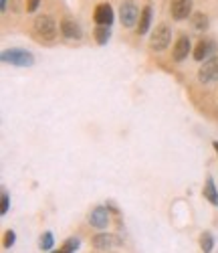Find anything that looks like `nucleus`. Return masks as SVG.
I'll return each instance as SVG.
<instances>
[{"label":"nucleus","mask_w":218,"mask_h":253,"mask_svg":"<svg viewBox=\"0 0 218 253\" xmlns=\"http://www.w3.org/2000/svg\"><path fill=\"white\" fill-rule=\"evenodd\" d=\"M2 63H10L14 67H33L35 65V55L25 49H6L0 55Z\"/></svg>","instance_id":"1"},{"label":"nucleus","mask_w":218,"mask_h":253,"mask_svg":"<svg viewBox=\"0 0 218 253\" xmlns=\"http://www.w3.org/2000/svg\"><path fill=\"white\" fill-rule=\"evenodd\" d=\"M35 33L42 39H55L57 37V23L53 20V16L49 14H42L35 18Z\"/></svg>","instance_id":"2"},{"label":"nucleus","mask_w":218,"mask_h":253,"mask_svg":"<svg viewBox=\"0 0 218 253\" xmlns=\"http://www.w3.org/2000/svg\"><path fill=\"white\" fill-rule=\"evenodd\" d=\"M170 39H172V29L164 23V25H160V27L154 31V35H151L149 47L154 49V51H164V49L170 45Z\"/></svg>","instance_id":"3"},{"label":"nucleus","mask_w":218,"mask_h":253,"mask_svg":"<svg viewBox=\"0 0 218 253\" xmlns=\"http://www.w3.org/2000/svg\"><path fill=\"white\" fill-rule=\"evenodd\" d=\"M198 81L200 83H214V81H218V55H214V57H210L204 65L200 67V71H198Z\"/></svg>","instance_id":"4"},{"label":"nucleus","mask_w":218,"mask_h":253,"mask_svg":"<svg viewBox=\"0 0 218 253\" xmlns=\"http://www.w3.org/2000/svg\"><path fill=\"white\" fill-rule=\"evenodd\" d=\"M138 16H140V10L136 6V2H132V0H125V2H121V8H119V18L123 27L132 29L136 23H138Z\"/></svg>","instance_id":"5"},{"label":"nucleus","mask_w":218,"mask_h":253,"mask_svg":"<svg viewBox=\"0 0 218 253\" xmlns=\"http://www.w3.org/2000/svg\"><path fill=\"white\" fill-rule=\"evenodd\" d=\"M212 55H216V43L212 39H202L198 45L194 49V59L196 61H204V59H210Z\"/></svg>","instance_id":"6"},{"label":"nucleus","mask_w":218,"mask_h":253,"mask_svg":"<svg viewBox=\"0 0 218 253\" xmlns=\"http://www.w3.org/2000/svg\"><path fill=\"white\" fill-rule=\"evenodd\" d=\"M89 225L95 229H107L109 225V211L105 207H95L89 213Z\"/></svg>","instance_id":"7"},{"label":"nucleus","mask_w":218,"mask_h":253,"mask_svg":"<svg viewBox=\"0 0 218 253\" xmlns=\"http://www.w3.org/2000/svg\"><path fill=\"white\" fill-rule=\"evenodd\" d=\"M61 33H63V37H67L71 41H79L83 37V31H81L79 23H75L73 18H63L61 20Z\"/></svg>","instance_id":"8"},{"label":"nucleus","mask_w":218,"mask_h":253,"mask_svg":"<svg viewBox=\"0 0 218 253\" xmlns=\"http://www.w3.org/2000/svg\"><path fill=\"white\" fill-rule=\"evenodd\" d=\"M170 12L176 20H184L188 18V14L192 12V0H172Z\"/></svg>","instance_id":"9"},{"label":"nucleus","mask_w":218,"mask_h":253,"mask_svg":"<svg viewBox=\"0 0 218 253\" xmlns=\"http://www.w3.org/2000/svg\"><path fill=\"white\" fill-rule=\"evenodd\" d=\"M93 18H95V23H97V25L111 27V23H113L115 14H113V8L109 6V4H99V6L95 8V14H93Z\"/></svg>","instance_id":"10"},{"label":"nucleus","mask_w":218,"mask_h":253,"mask_svg":"<svg viewBox=\"0 0 218 253\" xmlns=\"http://www.w3.org/2000/svg\"><path fill=\"white\" fill-rule=\"evenodd\" d=\"M190 39L186 37V35H182L178 41H176V45H174V61H184L186 57H188V53H190Z\"/></svg>","instance_id":"11"},{"label":"nucleus","mask_w":218,"mask_h":253,"mask_svg":"<svg viewBox=\"0 0 218 253\" xmlns=\"http://www.w3.org/2000/svg\"><path fill=\"white\" fill-rule=\"evenodd\" d=\"M119 241L111 235V233H99L95 239H93V247L99 249V251H105V249H111L113 245H117Z\"/></svg>","instance_id":"12"},{"label":"nucleus","mask_w":218,"mask_h":253,"mask_svg":"<svg viewBox=\"0 0 218 253\" xmlns=\"http://www.w3.org/2000/svg\"><path fill=\"white\" fill-rule=\"evenodd\" d=\"M202 195H204L206 201H210L214 207H218V191H216V184H214L212 176H208V180H206V184H204Z\"/></svg>","instance_id":"13"},{"label":"nucleus","mask_w":218,"mask_h":253,"mask_svg":"<svg viewBox=\"0 0 218 253\" xmlns=\"http://www.w3.org/2000/svg\"><path fill=\"white\" fill-rule=\"evenodd\" d=\"M149 25H151V6H145L142 16H140V25H138V33L140 35H145L149 31Z\"/></svg>","instance_id":"14"},{"label":"nucleus","mask_w":218,"mask_h":253,"mask_svg":"<svg viewBox=\"0 0 218 253\" xmlns=\"http://www.w3.org/2000/svg\"><path fill=\"white\" fill-rule=\"evenodd\" d=\"M109 37H111V29L105 27V25H97V29H95V39H97V43H99V45H105L107 41H109Z\"/></svg>","instance_id":"15"},{"label":"nucleus","mask_w":218,"mask_h":253,"mask_svg":"<svg viewBox=\"0 0 218 253\" xmlns=\"http://www.w3.org/2000/svg\"><path fill=\"white\" fill-rule=\"evenodd\" d=\"M192 25H194L196 31H204V29L208 27V16H206L204 12H196V14L192 16Z\"/></svg>","instance_id":"16"},{"label":"nucleus","mask_w":218,"mask_h":253,"mask_svg":"<svg viewBox=\"0 0 218 253\" xmlns=\"http://www.w3.org/2000/svg\"><path fill=\"white\" fill-rule=\"evenodd\" d=\"M79 237H71V239H67L63 243V247L59 249V251H63V253H73V251H77L79 249Z\"/></svg>","instance_id":"17"},{"label":"nucleus","mask_w":218,"mask_h":253,"mask_svg":"<svg viewBox=\"0 0 218 253\" xmlns=\"http://www.w3.org/2000/svg\"><path fill=\"white\" fill-rule=\"evenodd\" d=\"M53 245H55V239H53V233H51V231L42 233V237H40V249H42V251H51Z\"/></svg>","instance_id":"18"},{"label":"nucleus","mask_w":218,"mask_h":253,"mask_svg":"<svg viewBox=\"0 0 218 253\" xmlns=\"http://www.w3.org/2000/svg\"><path fill=\"white\" fill-rule=\"evenodd\" d=\"M200 247H202V251H206V253H210V251L214 249V237H212V233H204V235L200 237Z\"/></svg>","instance_id":"19"},{"label":"nucleus","mask_w":218,"mask_h":253,"mask_svg":"<svg viewBox=\"0 0 218 253\" xmlns=\"http://www.w3.org/2000/svg\"><path fill=\"white\" fill-rule=\"evenodd\" d=\"M10 207V197L6 191H2V197H0V215H6Z\"/></svg>","instance_id":"20"},{"label":"nucleus","mask_w":218,"mask_h":253,"mask_svg":"<svg viewBox=\"0 0 218 253\" xmlns=\"http://www.w3.org/2000/svg\"><path fill=\"white\" fill-rule=\"evenodd\" d=\"M14 239H16V235H14V231H6V235H4V249H10L12 245H14Z\"/></svg>","instance_id":"21"},{"label":"nucleus","mask_w":218,"mask_h":253,"mask_svg":"<svg viewBox=\"0 0 218 253\" xmlns=\"http://www.w3.org/2000/svg\"><path fill=\"white\" fill-rule=\"evenodd\" d=\"M38 6H40V0H27V10L29 12H35Z\"/></svg>","instance_id":"22"},{"label":"nucleus","mask_w":218,"mask_h":253,"mask_svg":"<svg viewBox=\"0 0 218 253\" xmlns=\"http://www.w3.org/2000/svg\"><path fill=\"white\" fill-rule=\"evenodd\" d=\"M0 10H2V12L6 10V0H0Z\"/></svg>","instance_id":"23"},{"label":"nucleus","mask_w":218,"mask_h":253,"mask_svg":"<svg viewBox=\"0 0 218 253\" xmlns=\"http://www.w3.org/2000/svg\"><path fill=\"white\" fill-rule=\"evenodd\" d=\"M214 148H216V152H218V142H214Z\"/></svg>","instance_id":"24"}]
</instances>
